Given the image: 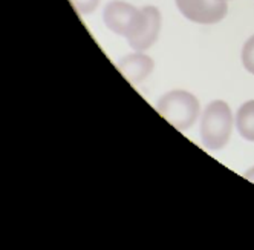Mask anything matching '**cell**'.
<instances>
[{"instance_id":"obj_10","label":"cell","mask_w":254,"mask_h":250,"mask_svg":"<svg viewBox=\"0 0 254 250\" xmlns=\"http://www.w3.org/2000/svg\"><path fill=\"white\" fill-rule=\"evenodd\" d=\"M244 176L247 178V180H250L251 183H254V167H251V169H248L245 173H244Z\"/></svg>"},{"instance_id":"obj_5","label":"cell","mask_w":254,"mask_h":250,"mask_svg":"<svg viewBox=\"0 0 254 250\" xmlns=\"http://www.w3.org/2000/svg\"><path fill=\"white\" fill-rule=\"evenodd\" d=\"M144 20L138 29V32L129 39V45L135 51H147L156 42L159 31H161V12L156 6H144Z\"/></svg>"},{"instance_id":"obj_9","label":"cell","mask_w":254,"mask_h":250,"mask_svg":"<svg viewBox=\"0 0 254 250\" xmlns=\"http://www.w3.org/2000/svg\"><path fill=\"white\" fill-rule=\"evenodd\" d=\"M70 2L80 14H90L97 9L100 0H70Z\"/></svg>"},{"instance_id":"obj_1","label":"cell","mask_w":254,"mask_h":250,"mask_svg":"<svg viewBox=\"0 0 254 250\" xmlns=\"http://www.w3.org/2000/svg\"><path fill=\"white\" fill-rule=\"evenodd\" d=\"M233 120L228 103L214 100L205 106L199 123V135L205 149L219 151L228 145L233 131Z\"/></svg>"},{"instance_id":"obj_8","label":"cell","mask_w":254,"mask_h":250,"mask_svg":"<svg viewBox=\"0 0 254 250\" xmlns=\"http://www.w3.org/2000/svg\"><path fill=\"white\" fill-rule=\"evenodd\" d=\"M242 63L248 73L254 74V35L250 37L242 49Z\"/></svg>"},{"instance_id":"obj_6","label":"cell","mask_w":254,"mask_h":250,"mask_svg":"<svg viewBox=\"0 0 254 250\" xmlns=\"http://www.w3.org/2000/svg\"><path fill=\"white\" fill-rule=\"evenodd\" d=\"M120 73L126 80H129L133 86L142 83L155 69V62L141 51H135L132 54L121 57L117 63Z\"/></svg>"},{"instance_id":"obj_3","label":"cell","mask_w":254,"mask_h":250,"mask_svg":"<svg viewBox=\"0 0 254 250\" xmlns=\"http://www.w3.org/2000/svg\"><path fill=\"white\" fill-rule=\"evenodd\" d=\"M144 20L142 8H136L123 0H112L104 6L103 22L114 34L121 35L126 40L132 39L138 32Z\"/></svg>"},{"instance_id":"obj_11","label":"cell","mask_w":254,"mask_h":250,"mask_svg":"<svg viewBox=\"0 0 254 250\" xmlns=\"http://www.w3.org/2000/svg\"><path fill=\"white\" fill-rule=\"evenodd\" d=\"M225 2H228V0H225Z\"/></svg>"},{"instance_id":"obj_7","label":"cell","mask_w":254,"mask_h":250,"mask_svg":"<svg viewBox=\"0 0 254 250\" xmlns=\"http://www.w3.org/2000/svg\"><path fill=\"white\" fill-rule=\"evenodd\" d=\"M236 128L238 132L248 141L254 143V100L244 103L236 112Z\"/></svg>"},{"instance_id":"obj_4","label":"cell","mask_w":254,"mask_h":250,"mask_svg":"<svg viewBox=\"0 0 254 250\" xmlns=\"http://www.w3.org/2000/svg\"><path fill=\"white\" fill-rule=\"evenodd\" d=\"M175 3L186 19L201 25L221 22L228 12L225 0H175Z\"/></svg>"},{"instance_id":"obj_2","label":"cell","mask_w":254,"mask_h":250,"mask_svg":"<svg viewBox=\"0 0 254 250\" xmlns=\"http://www.w3.org/2000/svg\"><path fill=\"white\" fill-rule=\"evenodd\" d=\"M158 114L166 118L173 128L186 131L191 128L199 118V100L189 91L175 89L162 95L156 103Z\"/></svg>"}]
</instances>
